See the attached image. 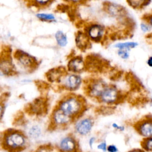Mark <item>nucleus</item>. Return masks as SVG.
<instances>
[{
    "mask_svg": "<svg viewBox=\"0 0 152 152\" xmlns=\"http://www.w3.org/2000/svg\"><path fill=\"white\" fill-rule=\"evenodd\" d=\"M65 1H67L68 2H70L73 4H78L83 3L86 1H88V0H65Z\"/></svg>",
    "mask_w": 152,
    "mask_h": 152,
    "instance_id": "nucleus-29",
    "label": "nucleus"
},
{
    "mask_svg": "<svg viewBox=\"0 0 152 152\" xmlns=\"http://www.w3.org/2000/svg\"><path fill=\"white\" fill-rule=\"evenodd\" d=\"M137 45H138V43L135 42H126V43H118L115 45V47L118 49H126L128 50H130V49L134 48Z\"/></svg>",
    "mask_w": 152,
    "mask_h": 152,
    "instance_id": "nucleus-23",
    "label": "nucleus"
},
{
    "mask_svg": "<svg viewBox=\"0 0 152 152\" xmlns=\"http://www.w3.org/2000/svg\"><path fill=\"white\" fill-rule=\"evenodd\" d=\"M58 149L61 152H77L78 144L74 136L66 135L59 141Z\"/></svg>",
    "mask_w": 152,
    "mask_h": 152,
    "instance_id": "nucleus-8",
    "label": "nucleus"
},
{
    "mask_svg": "<svg viewBox=\"0 0 152 152\" xmlns=\"http://www.w3.org/2000/svg\"><path fill=\"white\" fill-rule=\"evenodd\" d=\"M53 0H26L29 5L39 8H42L50 5Z\"/></svg>",
    "mask_w": 152,
    "mask_h": 152,
    "instance_id": "nucleus-18",
    "label": "nucleus"
},
{
    "mask_svg": "<svg viewBox=\"0 0 152 152\" xmlns=\"http://www.w3.org/2000/svg\"><path fill=\"white\" fill-rule=\"evenodd\" d=\"M103 32L104 29L101 25L94 24L90 25L87 28V32L86 33L90 39L94 42H99L102 38Z\"/></svg>",
    "mask_w": 152,
    "mask_h": 152,
    "instance_id": "nucleus-12",
    "label": "nucleus"
},
{
    "mask_svg": "<svg viewBox=\"0 0 152 152\" xmlns=\"http://www.w3.org/2000/svg\"><path fill=\"white\" fill-rule=\"evenodd\" d=\"M147 64H148V65L150 66V67H151V66H152V58L150 56L148 59V60H147Z\"/></svg>",
    "mask_w": 152,
    "mask_h": 152,
    "instance_id": "nucleus-33",
    "label": "nucleus"
},
{
    "mask_svg": "<svg viewBox=\"0 0 152 152\" xmlns=\"http://www.w3.org/2000/svg\"><path fill=\"white\" fill-rule=\"evenodd\" d=\"M84 99L75 94H69L62 97L57 107L73 119L78 117L86 107Z\"/></svg>",
    "mask_w": 152,
    "mask_h": 152,
    "instance_id": "nucleus-2",
    "label": "nucleus"
},
{
    "mask_svg": "<svg viewBox=\"0 0 152 152\" xmlns=\"http://www.w3.org/2000/svg\"><path fill=\"white\" fill-rule=\"evenodd\" d=\"M119 93L116 88L107 86L101 94L99 100L107 104H113L119 100Z\"/></svg>",
    "mask_w": 152,
    "mask_h": 152,
    "instance_id": "nucleus-10",
    "label": "nucleus"
},
{
    "mask_svg": "<svg viewBox=\"0 0 152 152\" xmlns=\"http://www.w3.org/2000/svg\"><path fill=\"white\" fill-rule=\"evenodd\" d=\"M93 120L89 117L81 119L75 125V130L80 135H86L93 126Z\"/></svg>",
    "mask_w": 152,
    "mask_h": 152,
    "instance_id": "nucleus-11",
    "label": "nucleus"
},
{
    "mask_svg": "<svg viewBox=\"0 0 152 152\" xmlns=\"http://www.w3.org/2000/svg\"><path fill=\"white\" fill-rule=\"evenodd\" d=\"M112 127L117 130H119L120 131H122L124 130V127L123 126H121V125H118L116 123H113L112 125Z\"/></svg>",
    "mask_w": 152,
    "mask_h": 152,
    "instance_id": "nucleus-30",
    "label": "nucleus"
},
{
    "mask_svg": "<svg viewBox=\"0 0 152 152\" xmlns=\"http://www.w3.org/2000/svg\"><path fill=\"white\" fill-rule=\"evenodd\" d=\"M134 128L138 133L144 138L151 137L152 135V120L151 116L145 117L134 125Z\"/></svg>",
    "mask_w": 152,
    "mask_h": 152,
    "instance_id": "nucleus-6",
    "label": "nucleus"
},
{
    "mask_svg": "<svg viewBox=\"0 0 152 152\" xmlns=\"http://www.w3.org/2000/svg\"><path fill=\"white\" fill-rule=\"evenodd\" d=\"M90 39L86 34L82 31L77 33L75 36V44L78 48L82 50H86L90 47Z\"/></svg>",
    "mask_w": 152,
    "mask_h": 152,
    "instance_id": "nucleus-16",
    "label": "nucleus"
},
{
    "mask_svg": "<svg viewBox=\"0 0 152 152\" xmlns=\"http://www.w3.org/2000/svg\"><path fill=\"white\" fill-rule=\"evenodd\" d=\"M107 144L106 142V141H103L102 142H100L99 145H97V148L99 150H100L104 152L107 151Z\"/></svg>",
    "mask_w": 152,
    "mask_h": 152,
    "instance_id": "nucleus-25",
    "label": "nucleus"
},
{
    "mask_svg": "<svg viewBox=\"0 0 152 152\" xmlns=\"http://www.w3.org/2000/svg\"><path fill=\"white\" fill-rule=\"evenodd\" d=\"M130 7L134 9H142L148 5L151 0H126Z\"/></svg>",
    "mask_w": 152,
    "mask_h": 152,
    "instance_id": "nucleus-17",
    "label": "nucleus"
},
{
    "mask_svg": "<svg viewBox=\"0 0 152 152\" xmlns=\"http://www.w3.org/2000/svg\"><path fill=\"white\" fill-rule=\"evenodd\" d=\"M127 152H145L144 150H143L142 149H140V148H135V149H132L131 150Z\"/></svg>",
    "mask_w": 152,
    "mask_h": 152,
    "instance_id": "nucleus-32",
    "label": "nucleus"
},
{
    "mask_svg": "<svg viewBox=\"0 0 152 152\" xmlns=\"http://www.w3.org/2000/svg\"><path fill=\"white\" fill-rule=\"evenodd\" d=\"M28 108L30 113L35 115H40L43 113L46 109L45 102L42 99H36L29 104Z\"/></svg>",
    "mask_w": 152,
    "mask_h": 152,
    "instance_id": "nucleus-14",
    "label": "nucleus"
},
{
    "mask_svg": "<svg viewBox=\"0 0 152 152\" xmlns=\"http://www.w3.org/2000/svg\"><path fill=\"white\" fill-rule=\"evenodd\" d=\"M129 50H128L126 49H119L118 52V55L122 59H128L129 58Z\"/></svg>",
    "mask_w": 152,
    "mask_h": 152,
    "instance_id": "nucleus-24",
    "label": "nucleus"
},
{
    "mask_svg": "<svg viewBox=\"0 0 152 152\" xmlns=\"http://www.w3.org/2000/svg\"><path fill=\"white\" fill-rule=\"evenodd\" d=\"M55 38L58 45L61 47H64L67 44V37L62 31H58L56 33Z\"/></svg>",
    "mask_w": 152,
    "mask_h": 152,
    "instance_id": "nucleus-20",
    "label": "nucleus"
},
{
    "mask_svg": "<svg viewBox=\"0 0 152 152\" xmlns=\"http://www.w3.org/2000/svg\"><path fill=\"white\" fill-rule=\"evenodd\" d=\"M63 86L66 90L74 91L78 89L81 84V77L75 73L65 74L63 77Z\"/></svg>",
    "mask_w": 152,
    "mask_h": 152,
    "instance_id": "nucleus-9",
    "label": "nucleus"
},
{
    "mask_svg": "<svg viewBox=\"0 0 152 152\" xmlns=\"http://www.w3.org/2000/svg\"><path fill=\"white\" fill-rule=\"evenodd\" d=\"M4 109H5V106L4 104V103L2 102H0V122L2 119L4 113Z\"/></svg>",
    "mask_w": 152,
    "mask_h": 152,
    "instance_id": "nucleus-28",
    "label": "nucleus"
},
{
    "mask_svg": "<svg viewBox=\"0 0 152 152\" xmlns=\"http://www.w3.org/2000/svg\"><path fill=\"white\" fill-rule=\"evenodd\" d=\"M95 138L94 137H91L90 139H89V141H88V144H89V146L90 147H92L94 142H95Z\"/></svg>",
    "mask_w": 152,
    "mask_h": 152,
    "instance_id": "nucleus-31",
    "label": "nucleus"
},
{
    "mask_svg": "<svg viewBox=\"0 0 152 152\" xmlns=\"http://www.w3.org/2000/svg\"><path fill=\"white\" fill-rule=\"evenodd\" d=\"M65 72V69L64 68H53L47 72L46 77L50 82H58L66 74Z\"/></svg>",
    "mask_w": 152,
    "mask_h": 152,
    "instance_id": "nucleus-15",
    "label": "nucleus"
},
{
    "mask_svg": "<svg viewBox=\"0 0 152 152\" xmlns=\"http://www.w3.org/2000/svg\"><path fill=\"white\" fill-rule=\"evenodd\" d=\"M67 68L72 73H79L86 69V62L81 56H76L69 60Z\"/></svg>",
    "mask_w": 152,
    "mask_h": 152,
    "instance_id": "nucleus-13",
    "label": "nucleus"
},
{
    "mask_svg": "<svg viewBox=\"0 0 152 152\" xmlns=\"http://www.w3.org/2000/svg\"><path fill=\"white\" fill-rule=\"evenodd\" d=\"M74 119L61 111L57 107L53 110L51 116L53 126L62 127L69 125Z\"/></svg>",
    "mask_w": 152,
    "mask_h": 152,
    "instance_id": "nucleus-7",
    "label": "nucleus"
},
{
    "mask_svg": "<svg viewBox=\"0 0 152 152\" xmlns=\"http://www.w3.org/2000/svg\"><path fill=\"white\" fill-rule=\"evenodd\" d=\"M37 17L42 21L52 22L55 21V16L52 14H45V13H40L36 15Z\"/></svg>",
    "mask_w": 152,
    "mask_h": 152,
    "instance_id": "nucleus-22",
    "label": "nucleus"
},
{
    "mask_svg": "<svg viewBox=\"0 0 152 152\" xmlns=\"http://www.w3.org/2000/svg\"><path fill=\"white\" fill-rule=\"evenodd\" d=\"M107 151L108 152H118V149L114 144H110L107 146Z\"/></svg>",
    "mask_w": 152,
    "mask_h": 152,
    "instance_id": "nucleus-26",
    "label": "nucleus"
},
{
    "mask_svg": "<svg viewBox=\"0 0 152 152\" xmlns=\"http://www.w3.org/2000/svg\"><path fill=\"white\" fill-rule=\"evenodd\" d=\"M17 71L10 55L7 53L0 55V73L4 75L10 76L16 74Z\"/></svg>",
    "mask_w": 152,
    "mask_h": 152,
    "instance_id": "nucleus-4",
    "label": "nucleus"
},
{
    "mask_svg": "<svg viewBox=\"0 0 152 152\" xmlns=\"http://www.w3.org/2000/svg\"><path fill=\"white\" fill-rule=\"evenodd\" d=\"M141 145L142 148L144 151L150 152L152 149V138L151 137L144 138L143 140L141 142Z\"/></svg>",
    "mask_w": 152,
    "mask_h": 152,
    "instance_id": "nucleus-21",
    "label": "nucleus"
},
{
    "mask_svg": "<svg viewBox=\"0 0 152 152\" xmlns=\"http://www.w3.org/2000/svg\"><path fill=\"white\" fill-rule=\"evenodd\" d=\"M41 134H42L41 128L37 125L31 126L28 131V136L33 139L38 138L40 136Z\"/></svg>",
    "mask_w": 152,
    "mask_h": 152,
    "instance_id": "nucleus-19",
    "label": "nucleus"
},
{
    "mask_svg": "<svg viewBox=\"0 0 152 152\" xmlns=\"http://www.w3.org/2000/svg\"><path fill=\"white\" fill-rule=\"evenodd\" d=\"M141 27L142 31H148L151 28V26L147 24V23H142L141 24Z\"/></svg>",
    "mask_w": 152,
    "mask_h": 152,
    "instance_id": "nucleus-27",
    "label": "nucleus"
},
{
    "mask_svg": "<svg viewBox=\"0 0 152 152\" xmlns=\"http://www.w3.org/2000/svg\"><path fill=\"white\" fill-rule=\"evenodd\" d=\"M107 86V84L102 80L94 79L88 84L86 88V92L89 96L99 99L101 94Z\"/></svg>",
    "mask_w": 152,
    "mask_h": 152,
    "instance_id": "nucleus-5",
    "label": "nucleus"
},
{
    "mask_svg": "<svg viewBox=\"0 0 152 152\" xmlns=\"http://www.w3.org/2000/svg\"><path fill=\"white\" fill-rule=\"evenodd\" d=\"M14 56L17 64L25 69L32 71L35 69L38 66L37 59L34 56L23 50H16Z\"/></svg>",
    "mask_w": 152,
    "mask_h": 152,
    "instance_id": "nucleus-3",
    "label": "nucleus"
},
{
    "mask_svg": "<svg viewBox=\"0 0 152 152\" xmlns=\"http://www.w3.org/2000/svg\"><path fill=\"white\" fill-rule=\"evenodd\" d=\"M27 145L26 135L20 130L9 129L2 134L1 146L8 152H20Z\"/></svg>",
    "mask_w": 152,
    "mask_h": 152,
    "instance_id": "nucleus-1",
    "label": "nucleus"
}]
</instances>
